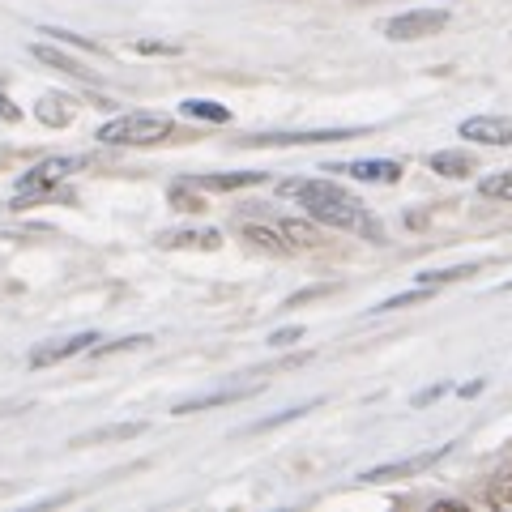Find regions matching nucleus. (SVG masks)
Returning <instances> with one entry per match:
<instances>
[{
  "instance_id": "6ab92c4d",
  "label": "nucleus",
  "mask_w": 512,
  "mask_h": 512,
  "mask_svg": "<svg viewBox=\"0 0 512 512\" xmlns=\"http://www.w3.org/2000/svg\"><path fill=\"white\" fill-rule=\"evenodd\" d=\"M278 231L286 235V248H316V244H320L316 231L308 227V222H299V218H286V222H278Z\"/></svg>"
},
{
  "instance_id": "f257e3e1",
  "label": "nucleus",
  "mask_w": 512,
  "mask_h": 512,
  "mask_svg": "<svg viewBox=\"0 0 512 512\" xmlns=\"http://www.w3.org/2000/svg\"><path fill=\"white\" fill-rule=\"evenodd\" d=\"M282 197H295L303 210H308V218L325 222V227H333V231H363V235H372L376 244L384 239L380 222L367 214V205H359L346 188H338L333 180H286Z\"/></svg>"
},
{
  "instance_id": "5701e85b",
  "label": "nucleus",
  "mask_w": 512,
  "mask_h": 512,
  "mask_svg": "<svg viewBox=\"0 0 512 512\" xmlns=\"http://www.w3.org/2000/svg\"><path fill=\"white\" fill-rule=\"evenodd\" d=\"M30 52H35L43 64H52V69H64V73H73V77H86V69H77V64H73L69 56H60L56 47H43V43H35V47H30Z\"/></svg>"
},
{
  "instance_id": "f03ea898",
  "label": "nucleus",
  "mask_w": 512,
  "mask_h": 512,
  "mask_svg": "<svg viewBox=\"0 0 512 512\" xmlns=\"http://www.w3.org/2000/svg\"><path fill=\"white\" fill-rule=\"evenodd\" d=\"M171 116H158V111H128L99 128L103 146H158V141L171 137Z\"/></svg>"
},
{
  "instance_id": "cd10ccee",
  "label": "nucleus",
  "mask_w": 512,
  "mask_h": 512,
  "mask_svg": "<svg viewBox=\"0 0 512 512\" xmlns=\"http://www.w3.org/2000/svg\"><path fill=\"white\" fill-rule=\"evenodd\" d=\"M303 338V329L295 325V329H278L274 338H269V346H291V342H299Z\"/></svg>"
},
{
  "instance_id": "bb28decb",
  "label": "nucleus",
  "mask_w": 512,
  "mask_h": 512,
  "mask_svg": "<svg viewBox=\"0 0 512 512\" xmlns=\"http://www.w3.org/2000/svg\"><path fill=\"white\" fill-rule=\"evenodd\" d=\"M150 338H146V333H137V338H120V342H107V346H94V359H103V355H116V350H133V346H146Z\"/></svg>"
},
{
  "instance_id": "9d476101",
  "label": "nucleus",
  "mask_w": 512,
  "mask_h": 512,
  "mask_svg": "<svg viewBox=\"0 0 512 512\" xmlns=\"http://www.w3.org/2000/svg\"><path fill=\"white\" fill-rule=\"evenodd\" d=\"M192 184L201 192H235V188L265 184V171H214V175H192Z\"/></svg>"
},
{
  "instance_id": "f3484780",
  "label": "nucleus",
  "mask_w": 512,
  "mask_h": 512,
  "mask_svg": "<svg viewBox=\"0 0 512 512\" xmlns=\"http://www.w3.org/2000/svg\"><path fill=\"white\" fill-rule=\"evenodd\" d=\"M171 205H175L180 214H201V210H210V205H205V197H201V188L192 184V180L171 184Z\"/></svg>"
},
{
  "instance_id": "c85d7f7f",
  "label": "nucleus",
  "mask_w": 512,
  "mask_h": 512,
  "mask_svg": "<svg viewBox=\"0 0 512 512\" xmlns=\"http://www.w3.org/2000/svg\"><path fill=\"white\" fill-rule=\"evenodd\" d=\"M0 120H22V107H13L5 90H0Z\"/></svg>"
},
{
  "instance_id": "9b49d317",
  "label": "nucleus",
  "mask_w": 512,
  "mask_h": 512,
  "mask_svg": "<svg viewBox=\"0 0 512 512\" xmlns=\"http://www.w3.org/2000/svg\"><path fill=\"white\" fill-rule=\"evenodd\" d=\"M261 393V384H244V389H218V393H201V397H188L171 414H197V410H214V406H231V402H244V397Z\"/></svg>"
},
{
  "instance_id": "0eeeda50",
  "label": "nucleus",
  "mask_w": 512,
  "mask_h": 512,
  "mask_svg": "<svg viewBox=\"0 0 512 512\" xmlns=\"http://www.w3.org/2000/svg\"><path fill=\"white\" fill-rule=\"evenodd\" d=\"M320 171H346L350 180H367V184H397L402 180V163H393V158H359V163L320 167Z\"/></svg>"
},
{
  "instance_id": "423d86ee",
  "label": "nucleus",
  "mask_w": 512,
  "mask_h": 512,
  "mask_svg": "<svg viewBox=\"0 0 512 512\" xmlns=\"http://www.w3.org/2000/svg\"><path fill=\"white\" fill-rule=\"evenodd\" d=\"M448 453V444L440 448H431V453H419V457H406V461H389V466H376V470H367L359 474L363 483H393V478H410V474H423L427 466H436V461Z\"/></svg>"
},
{
  "instance_id": "39448f33",
  "label": "nucleus",
  "mask_w": 512,
  "mask_h": 512,
  "mask_svg": "<svg viewBox=\"0 0 512 512\" xmlns=\"http://www.w3.org/2000/svg\"><path fill=\"white\" fill-rule=\"evenodd\" d=\"M363 137V128H312V133H256L244 146H320V141H350Z\"/></svg>"
},
{
  "instance_id": "f8f14e48",
  "label": "nucleus",
  "mask_w": 512,
  "mask_h": 512,
  "mask_svg": "<svg viewBox=\"0 0 512 512\" xmlns=\"http://www.w3.org/2000/svg\"><path fill=\"white\" fill-rule=\"evenodd\" d=\"M35 116H39V124H47V128H64V124H73L77 103L69 99V94H43V99L35 103Z\"/></svg>"
},
{
  "instance_id": "4be33fe9",
  "label": "nucleus",
  "mask_w": 512,
  "mask_h": 512,
  "mask_svg": "<svg viewBox=\"0 0 512 512\" xmlns=\"http://www.w3.org/2000/svg\"><path fill=\"white\" fill-rule=\"evenodd\" d=\"M478 265H457V269H427V274H419V286H444V282H461L470 278Z\"/></svg>"
},
{
  "instance_id": "1a4fd4ad",
  "label": "nucleus",
  "mask_w": 512,
  "mask_h": 512,
  "mask_svg": "<svg viewBox=\"0 0 512 512\" xmlns=\"http://www.w3.org/2000/svg\"><path fill=\"white\" fill-rule=\"evenodd\" d=\"M94 342V333H73V338H64V342H43L30 350V367H47V363H60V359H73V355H82V350H90Z\"/></svg>"
},
{
  "instance_id": "6e6552de",
  "label": "nucleus",
  "mask_w": 512,
  "mask_h": 512,
  "mask_svg": "<svg viewBox=\"0 0 512 512\" xmlns=\"http://www.w3.org/2000/svg\"><path fill=\"white\" fill-rule=\"evenodd\" d=\"M461 137L478 141V146H512V120L504 116H470L461 124Z\"/></svg>"
},
{
  "instance_id": "aec40b11",
  "label": "nucleus",
  "mask_w": 512,
  "mask_h": 512,
  "mask_svg": "<svg viewBox=\"0 0 512 512\" xmlns=\"http://www.w3.org/2000/svg\"><path fill=\"white\" fill-rule=\"evenodd\" d=\"M487 504H491V508H512V466H504L500 474L491 478V487H487Z\"/></svg>"
},
{
  "instance_id": "393cba45",
  "label": "nucleus",
  "mask_w": 512,
  "mask_h": 512,
  "mask_svg": "<svg viewBox=\"0 0 512 512\" xmlns=\"http://www.w3.org/2000/svg\"><path fill=\"white\" fill-rule=\"evenodd\" d=\"M133 52H146V56H180V43H158V39H137Z\"/></svg>"
},
{
  "instance_id": "a878e982",
  "label": "nucleus",
  "mask_w": 512,
  "mask_h": 512,
  "mask_svg": "<svg viewBox=\"0 0 512 512\" xmlns=\"http://www.w3.org/2000/svg\"><path fill=\"white\" fill-rule=\"evenodd\" d=\"M43 35H52V39H60V43H73V47H86V52H99V43H94V39H82V35H73V30H56V26H47Z\"/></svg>"
},
{
  "instance_id": "c756f323",
  "label": "nucleus",
  "mask_w": 512,
  "mask_h": 512,
  "mask_svg": "<svg viewBox=\"0 0 512 512\" xmlns=\"http://www.w3.org/2000/svg\"><path fill=\"white\" fill-rule=\"evenodd\" d=\"M320 295H325V286H316V291H299V295H291V299H286V308H299V303L320 299Z\"/></svg>"
},
{
  "instance_id": "7c9ffc66",
  "label": "nucleus",
  "mask_w": 512,
  "mask_h": 512,
  "mask_svg": "<svg viewBox=\"0 0 512 512\" xmlns=\"http://www.w3.org/2000/svg\"><path fill=\"white\" fill-rule=\"evenodd\" d=\"M444 389H440V384H436V389H427V393H419V397H414V406H427V402H436V397H440Z\"/></svg>"
},
{
  "instance_id": "412c9836",
  "label": "nucleus",
  "mask_w": 512,
  "mask_h": 512,
  "mask_svg": "<svg viewBox=\"0 0 512 512\" xmlns=\"http://www.w3.org/2000/svg\"><path fill=\"white\" fill-rule=\"evenodd\" d=\"M478 192H483L487 201H512V171H495V175H487V180L478 184Z\"/></svg>"
},
{
  "instance_id": "2eb2a0df",
  "label": "nucleus",
  "mask_w": 512,
  "mask_h": 512,
  "mask_svg": "<svg viewBox=\"0 0 512 512\" xmlns=\"http://www.w3.org/2000/svg\"><path fill=\"white\" fill-rule=\"evenodd\" d=\"M146 423H111V427H99V431H86V436H77L73 444H111V440H137Z\"/></svg>"
},
{
  "instance_id": "dca6fc26",
  "label": "nucleus",
  "mask_w": 512,
  "mask_h": 512,
  "mask_svg": "<svg viewBox=\"0 0 512 512\" xmlns=\"http://www.w3.org/2000/svg\"><path fill=\"white\" fill-rule=\"evenodd\" d=\"M239 235H244L252 248H265V252H291V248H286V239H278L282 231L261 227V222H244V227H239Z\"/></svg>"
},
{
  "instance_id": "ddd939ff",
  "label": "nucleus",
  "mask_w": 512,
  "mask_h": 512,
  "mask_svg": "<svg viewBox=\"0 0 512 512\" xmlns=\"http://www.w3.org/2000/svg\"><path fill=\"white\" fill-rule=\"evenodd\" d=\"M158 244L163 248H205V252H214L222 248V235L218 231H167V235H158Z\"/></svg>"
},
{
  "instance_id": "b1692460",
  "label": "nucleus",
  "mask_w": 512,
  "mask_h": 512,
  "mask_svg": "<svg viewBox=\"0 0 512 512\" xmlns=\"http://www.w3.org/2000/svg\"><path fill=\"white\" fill-rule=\"evenodd\" d=\"M431 295H436V286H419V291H410V295H393V299H384L376 312H397V308H414V303H427Z\"/></svg>"
},
{
  "instance_id": "7ed1b4c3",
  "label": "nucleus",
  "mask_w": 512,
  "mask_h": 512,
  "mask_svg": "<svg viewBox=\"0 0 512 512\" xmlns=\"http://www.w3.org/2000/svg\"><path fill=\"white\" fill-rule=\"evenodd\" d=\"M86 167V158L82 154H56V158H43L39 167H30L22 180H18V210H26L30 201H43V197H52V192L64 184V180H73L77 171Z\"/></svg>"
},
{
  "instance_id": "4468645a",
  "label": "nucleus",
  "mask_w": 512,
  "mask_h": 512,
  "mask_svg": "<svg viewBox=\"0 0 512 512\" xmlns=\"http://www.w3.org/2000/svg\"><path fill=\"white\" fill-rule=\"evenodd\" d=\"M431 171L444 175V180H466L474 171V158L461 150H440V154H431Z\"/></svg>"
},
{
  "instance_id": "20e7f679",
  "label": "nucleus",
  "mask_w": 512,
  "mask_h": 512,
  "mask_svg": "<svg viewBox=\"0 0 512 512\" xmlns=\"http://www.w3.org/2000/svg\"><path fill=\"white\" fill-rule=\"evenodd\" d=\"M444 26H448V9H410V13H397V18L384 22V35L393 43H414V39L440 35Z\"/></svg>"
},
{
  "instance_id": "a211bd4d",
  "label": "nucleus",
  "mask_w": 512,
  "mask_h": 512,
  "mask_svg": "<svg viewBox=\"0 0 512 512\" xmlns=\"http://www.w3.org/2000/svg\"><path fill=\"white\" fill-rule=\"evenodd\" d=\"M180 111H184V116H192V120H210V124H227L231 120V111L222 103H214V99H184Z\"/></svg>"
}]
</instances>
